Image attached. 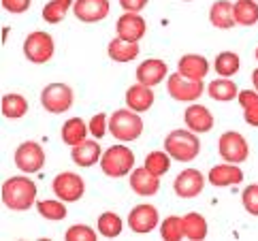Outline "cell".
I'll return each instance as SVG.
<instances>
[{"label": "cell", "instance_id": "obj_23", "mask_svg": "<svg viewBox=\"0 0 258 241\" xmlns=\"http://www.w3.org/2000/svg\"><path fill=\"white\" fill-rule=\"evenodd\" d=\"M109 58L113 62H131L139 55V43H131V41H124L115 36V39L109 41V47H107Z\"/></svg>", "mask_w": 258, "mask_h": 241}, {"label": "cell", "instance_id": "obj_13", "mask_svg": "<svg viewBox=\"0 0 258 241\" xmlns=\"http://www.w3.org/2000/svg\"><path fill=\"white\" fill-rule=\"evenodd\" d=\"M109 9H111L109 0H75L73 13H75L79 22L96 24V22H103L109 15Z\"/></svg>", "mask_w": 258, "mask_h": 241}, {"label": "cell", "instance_id": "obj_35", "mask_svg": "<svg viewBox=\"0 0 258 241\" xmlns=\"http://www.w3.org/2000/svg\"><path fill=\"white\" fill-rule=\"evenodd\" d=\"M160 235L167 241H179L183 239V220L179 216H169L160 222Z\"/></svg>", "mask_w": 258, "mask_h": 241}, {"label": "cell", "instance_id": "obj_22", "mask_svg": "<svg viewBox=\"0 0 258 241\" xmlns=\"http://www.w3.org/2000/svg\"><path fill=\"white\" fill-rule=\"evenodd\" d=\"M209 22L211 26L220 28V30H228L235 26V15H233V3L230 0H216L209 9Z\"/></svg>", "mask_w": 258, "mask_h": 241}, {"label": "cell", "instance_id": "obj_25", "mask_svg": "<svg viewBox=\"0 0 258 241\" xmlns=\"http://www.w3.org/2000/svg\"><path fill=\"white\" fill-rule=\"evenodd\" d=\"M183 220V237L190 239V241H201L205 239L209 233V226H207V220L203 218L197 211H190L181 218Z\"/></svg>", "mask_w": 258, "mask_h": 241}, {"label": "cell", "instance_id": "obj_40", "mask_svg": "<svg viewBox=\"0 0 258 241\" xmlns=\"http://www.w3.org/2000/svg\"><path fill=\"white\" fill-rule=\"evenodd\" d=\"M145 5H147V0H119V7H122L124 11H131V13L143 11Z\"/></svg>", "mask_w": 258, "mask_h": 241}, {"label": "cell", "instance_id": "obj_30", "mask_svg": "<svg viewBox=\"0 0 258 241\" xmlns=\"http://www.w3.org/2000/svg\"><path fill=\"white\" fill-rule=\"evenodd\" d=\"M36 209L39 214L45 218V220H51V222H60L67 218V205L64 201H60L58 197L56 199H45V201H36Z\"/></svg>", "mask_w": 258, "mask_h": 241}, {"label": "cell", "instance_id": "obj_11", "mask_svg": "<svg viewBox=\"0 0 258 241\" xmlns=\"http://www.w3.org/2000/svg\"><path fill=\"white\" fill-rule=\"evenodd\" d=\"M160 216H158V209L154 205H147V203H141L131 209L128 214V226H131L133 233L137 235H145V233H152V230L158 226Z\"/></svg>", "mask_w": 258, "mask_h": 241}, {"label": "cell", "instance_id": "obj_42", "mask_svg": "<svg viewBox=\"0 0 258 241\" xmlns=\"http://www.w3.org/2000/svg\"><path fill=\"white\" fill-rule=\"evenodd\" d=\"M256 60H258V47H256Z\"/></svg>", "mask_w": 258, "mask_h": 241}, {"label": "cell", "instance_id": "obj_33", "mask_svg": "<svg viewBox=\"0 0 258 241\" xmlns=\"http://www.w3.org/2000/svg\"><path fill=\"white\" fill-rule=\"evenodd\" d=\"M96 224H98V233L103 237H107V239H115L124 228L122 218H119L117 214H113V211H105V214H100Z\"/></svg>", "mask_w": 258, "mask_h": 241}, {"label": "cell", "instance_id": "obj_38", "mask_svg": "<svg viewBox=\"0 0 258 241\" xmlns=\"http://www.w3.org/2000/svg\"><path fill=\"white\" fill-rule=\"evenodd\" d=\"M88 128H90V135H92V137L103 139V137H105V133L109 131V117H107L105 113H96L94 117L90 119Z\"/></svg>", "mask_w": 258, "mask_h": 241}, {"label": "cell", "instance_id": "obj_12", "mask_svg": "<svg viewBox=\"0 0 258 241\" xmlns=\"http://www.w3.org/2000/svg\"><path fill=\"white\" fill-rule=\"evenodd\" d=\"M205 188V177L199 169H186L181 171L173 182V190L179 199H195Z\"/></svg>", "mask_w": 258, "mask_h": 241}, {"label": "cell", "instance_id": "obj_10", "mask_svg": "<svg viewBox=\"0 0 258 241\" xmlns=\"http://www.w3.org/2000/svg\"><path fill=\"white\" fill-rule=\"evenodd\" d=\"M45 164V150L36 141H24L15 150V166L24 173H39Z\"/></svg>", "mask_w": 258, "mask_h": 241}, {"label": "cell", "instance_id": "obj_7", "mask_svg": "<svg viewBox=\"0 0 258 241\" xmlns=\"http://www.w3.org/2000/svg\"><path fill=\"white\" fill-rule=\"evenodd\" d=\"M41 105L49 113H64L73 107V88L67 83H49L41 92Z\"/></svg>", "mask_w": 258, "mask_h": 241}, {"label": "cell", "instance_id": "obj_36", "mask_svg": "<svg viewBox=\"0 0 258 241\" xmlns=\"http://www.w3.org/2000/svg\"><path fill=\"white\" fill-rule=\"evenodd\" d=\"M241 205L250 216H258V184H250L241 192Z\"/></svg>", "mask_w": 258, "mask_h": 241}, {"label": "cell", "instance_id": "obj_2", "mask_svg": "<svg viewBox=\"0 0 258 241\" xmlns=\"http://www.w3.org/2000/svg\"><path fill=\"white\" fill-rule=\"evenodd\" d=\"M164 150H167V154L173 160L190 162V160H195L201 152V139L197 137V133H192L190 128L188 131L177 128V131H171L167 135V139H164Z\"/></svg>", "mask_w": 258, "mask_h": 241}, {"label": "cell", "instance_id": "obj_31", "mask_svg": "<svg viewBox=\"0 0 258 241\" xmlns=\"http://www.w3.org/2000/svg\"><path fill=\"white\" fill-rule=\"evenodd\" d=\"M73 5H75V0H49L43 7V20L47 24H60L67 17L69 9H73Z\"/></svg>", "mask_w": 258, "mask_h": 241}, {"label": "cell", "instance_id": "obj_5", "mask_svg": "<svg viewBox=\"0 0 258 241\" xmlns=\"http://www.w3.org/2000/svg\"><path fill=\"white\" fill-rule=\"evenodd\" d=\"M53 51H56V43H53L51 34L43 32V30H36V32L26 36V41H24V55L32 64L49 62L53 58Z\"/></svg>", "mask_w": 258, "mask_h": 241}, {"label": "cell", "instance_id": "obj_26", "mask_svg": "<svg viewBox=\"0 0 258 241\" xmlns=\"http://www.w3.org/2000/svg\"><path fill=\"white\" fill-rule=\"evenodd\" d=\"M207 94L218 100V103H228V100H235L239 96V90L235 86V81H230L228 77L222 79H214L207 86Z\"/></svg>", "mask_w": 258, "mask_h": 241}, {"label": "cell", "instance_id": "obj_20", "mask_svg": "<svg viewBox=\"0 0 258 241\" xmlns=\"http://www.w3.org/2000/svg\"><path fill=\"white\" fill-rule=\"evenodd\" d=\"M154 90L150 86H143V83H137L126 90V105L128 109L137 111V113H143V111H150L154 105Z\"/></svg>", "mask_w": 258, "mask_h": 241}, {"label": "cell", "instance_id": "obj_1", "mask_svg": "<svg viewBox=\"0 0 258 241\" xmlns=\"http://www.w3.org/2000/svg\"><path fill=\"white\" fill-rule=\"evenodd\" d=\"M39 188L28 175H13L3 184V203L13 211H26L36 205Z\"/></svg>", "mask_w": 258, "mask_h": 241}, {"label": "cell", "instance_id": "obj_39", "mask_svg": "<svg viewBox=\"0 0 258 241\" xmlns=\"http://www.w3.org/2000/svg\"><path fill=\"white\" fill-rule=\"evenodd\" d=\"M3 3V9L13 15H20V13H26L32 5V0H0Z\"/></svg>", "mask_w": 258, "mask_h": 241}, {"label": "cell", "instance_id": "obj_43", "mask_svg": "<svg viewBox=\"0 0 258 241\" xmlns=\"http://www.w3.org/2000/svg\"><path fill=\"white\" fill-rule=\"evenodd\" d=\"M186 3H190V0H186Z\"/></svg>", "mask_w": 258, "mask_h": 241}, {"label": "cell", "instance_id": "obj_29", "mask_svg": "<svg viewBox=\"0 0 258 241\" xmlns=\"http://www.w3.org/2000/svg\"><path fill=\"white\" fill-rule=\"evenodd\" d=\"M235 24L239 26H254L258 22V3L256 0H237L233 5Z\"/></svg>", "mask_w": 258, "mask_h": 241}, {"label": "cell", "instance_id": "obj_19", "mask_svg": "<svg viewBox=\"0 0 258 241\" xmlns=\"http://www.w3.org/2000/svg\"><path fill=\"white\" fill-rule=\"evenodd\" d=\"M177 73L188 79H195V81H203L205 75L209 73V62L205 55H197V53H188V55H181L179 62H177Z\"/></svg>", "mask_w": 258, "mask_h": 241}, {"label": "cell", "instance_id": "obj_9", "mask_svg": "<svg viewBox=\"0 0 258 241\" xmlns=\"http://www.w3.org/2000/svg\"><path fill=\"white\" fill-rule=\"evenodd\" d=\"M218 152L224 162L241 164L243 160H247L250 147H247V141L243 139V135H239L237 131H226L218 141Z\"/></svg>", "mask_w": 258, "mask_h": 241}, {"label": "cell", "instance_id": "obj_21", "mask_svg": "<svg viewBox=\"0 0 258 241\" xmlns=\"http://www.w3.org/2000/svg\"><path fill=\"white\" fill-rule=\"evenodd\" d=\"M71 158L73 162H75L77 166H92V164H96L100 158H103V150H100V145H98V139L96 141H90V139H86L84 143H79L73 147V152H71Z\"/></svg>", "mask_w": 258, "mask_h": 241}, {"label": "cell", "instance_id": "obj_37", "mask_svg": "<svg viewBox=\"0 0 258 241\" xmlns=\"http://www.w3.org/2000/svg\"><path fill=\"white\" fill-rule=\"evenodd\" d=\"M64 239L67 241H96V230L86 224H75L67 230Z\"/></svg>", "mask_w": 258, "mask_h": 241}, {"label": "cell", "instance_id": "obj_16", "mask_svg": "<svg viewBox=\"0 0 258 241\" xmlns=\"http://www.w3.org/2000/svg\"><path fill=\"white\" fill-rule=\"evenodd\" d=\"M131 188L133 192H137L139 197H154L156 192L160 190V177L154 175L150 169H133L131 173Z\"/></svg>", "mask_w": 258, "mask_h": 241}, {"label": "cell", "instance_id": "obj_34", "mask_svg": "<svg viewBox=\"0 0 258 241\" xmlns=\"http://www.w3.org/2000/svg\"><path fill=\"white\" fill-rule=\"evenodd\" d=\"M143 166L145 169H150L154 175L162 177V175L169 171V166H171V156L167 154V150L164 152H152V154H147Z\"/></svg>", "mask_w": 258, "mask_h": 241}, {"label": "cell", "instance_id": "obj_6", "mask_svg": "<svg viewBox=\"0 0 258 241\" xmlns=\"http://www.w3.org/2000/svg\"><path fill=\"white\" fill-rule=\"evenodd\" d=\"M167 90H169V96L173 100H177V103H195V100L203 96L205 86H203V81H195L179 75V73H173L167 79Z\"/></svg>", "mask_w": 258, "mask_h": 241}, {"label": "cell", "instance_id": "obj_8", "mask_svg": "<svg viewBox=\"0 0 258 241\" xmlns=\"http://www.w3.org/2000/svg\"><path fill=\"white\" fill-rule=\"evenodd\" d=\"M51 190L53 194L64 201V203H75L84 197L86 192V184L81 179V175L77 173H71V171H64V173H58L53 177V184H51Z\"/></svg>", "mask_w": 258, "mask_h": 241}, {"label": "cell", "instance_id": "obj_14", "mask_svg": "<svg viewBox=\"0 0 258 241\" xmlns=\"http://www.w3.org/2000/svg\"><path fill=\"white\" fill-rule=\"evenodd\" d=\"M115 30H117V36H119V39L131 41V43H139L143 36H145L147 26H145V20H143L139 13L126 11L124 15H119Z\"/></svg>", "mask_w": 258, "mask_h": 241}, {"label": "cell", "instance_id": "obj_15", "mask_svg": "<svg viewBox=\"0 0 258 241\" xmlns=\"http://www.w3.org/2000/svg\"><path fill=\"white\" fill-rule=\"evenodd\" d=\"M167 62L160 58H147L143 60L139 67H137V81L143 83V86H158V83L167 77Z\"/></svg>", "mask_w": 258, "mask_h": 241}, {"label": "cell", "instance_id": "obj_28", "mask_svg": "<svg viewBox=\"0 0 258 241\" xmlns=\"http://www.w3.org/2000/svg\"><path fill=\"white\" fill-rule=\"evenodd\" d=\"M239 105L243 109V119L245 124L258 128V92L256 90H241L239 92Z\"/></svg>", "mask_w": 258, "mask_h": 241}, {"label": "cell", "instance_id": "obj_24", "mask_svg": "<svg viewBox=\"0 0 258 241\" xmlns=\"http://www.w3.org/2000/svg\"><path fill=\"white\" fill-rule=\"evenodd\" d=\"M88 133H90V128L86 126L84 119L81 117H71L62 126V141L67 145H71V147H75V145L86 141Z\"/></svg>", "mask_w": 258, "mask_h": 241}, {"label": "cell", "instance_id": "obj_4", "mask_svg": "<svg viewBox=\"0 0 258 241\" xmlns=\"http://www.w3.org/2000/svg\"><path fill=\"white\" fill-rule=\"evenodd\" d=\"M135 166V154L126 145H111L103 152L100 158V169L107 177H124L133 171Z\"/></svg>", "mask_w": 258, "mask_h": 241}, {"label": "cell", "instance_id": "obj_32", "mask_svg": "<svg viewBox=\"0 0 258 241\" xmlns=\"http://www.w3.org/2000/svg\"><path fill=\"white\" fill-rule=\"evenodd\" d=\"M216 73L220 77H233L239 73V67H241V60H239V55L235 51H222L216 55Z\"/></svg>", "mask_w": 258, "mask_h": 241}, {"label": "cell", "instance_id": "obj_27", "mask_svg": "<svg viewBox=\"0 0 258 241\" xmlns=\"http://www.w3.org/2000/svg\"><path fill=\"white\" fill-rule=\"evenodd\" d=\"M0 109H3V115L7 119H22L28 113V100L22 94H5Z\"/></svg>", "mask_w": 258, "mask_h": 241}, {"label": "cell", "instance_id": "obj_3", "mask_svg": "<svg viewBox=\"0 0 258 241\" xmlns=\"http://www.w3.org/2000/svg\"><path fill=\"white\" fill-rule=\"evenodd\" d=\"M109 133L122 143L137 141L143 133V119L133 109H117L109 117Z\"/></svg>", "mask_w": 258, "mask_h": 241}, {"label": "cell", "instance_id": "obj_41", "mask_svg": "<svg viewBox=\"0 0 258 241\" xmlns=\"http://www.w3.org/2000/svg\"><path fill=\"white\" fill-rule=\"evenodd\" d=\"M252 86H254V90L258 92V69L252 71Z\"/></svg>", "mask_w": 258, "mask_h": 241}, {"label": "cell", "instance_id": "obj_18", "mask_svg": "<svg viewBox=\"0 0 258 241\" xmlns=\"http://www.w3.org/2000/svg\"><path fill=\"white\" fill-rule=\"evenodd\" d=\"M183 119H186V126L190 128L192 133L203 135V133H209L214 128V115L205 105H190L183 113Z\"/></svg>", "mask_w": 258, "mask_h": 241}, {"label": "cell", "instance_id": "obj_17", "mask_svg": "<svg viewBox=\"0 0 258 241\" xmlns=\"http://www.w3.org/2000/svg\"><path fill=\"white\" fill-rule=\"evenodd\" d=\"M209 184L216 188H226V186H235V184L243 182V171L239 169L233 162H224V164H216L209 171Z\"/></svg>", "mask_w": 258, "mask_h": 241}]
</instances>
